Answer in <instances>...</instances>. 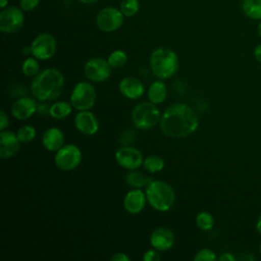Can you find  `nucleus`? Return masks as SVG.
I'll return each mask as SVG.
<instances>
[{
	"label": "nucleus",
	"instance_id": "nucleus-5",
	"mask_svg": "<svg viewBox=\"0 0 261 261\" xmlns=\"http://www.w3.org/2000/svg\"><path fill=\"white\" fill-rule=\"evenodd\" d=\"M160 118V112L152 102H141L137 104L132 113V120L139 129L153 127Z\"/></svg>",
	"mask_w": 261,
	"mask_h": 261
},
{
	"label": "nucleus",
	"instance_id": "nucleus-14",
	"mask_svg": "<svg viewBox=\"0 0 261 261\" xmlns=\"http://www.w3.org/2000/svg\"><path fill=\"white\" fill-rule=\"evenodd\" d=\"M150 243L157 251H166L174 244L173 232L164 226L155 228L150 236Z\"/></svg>",
	"mask_w": 261,
	"mask_h": 261
},
{
	"label": "nucleus",
	"instance_id": "nucleus-35",
	"mask_svg": "<svg viewBox=\"0 0 261 261\" xmlns=\"http://www.w3.org/2000/svg\"><path fill=\"white\" fill-rule=\"evenodd\" d=\"M111 261H129V257L124 253H115L112 255Z\"/></svg>",
	"mask_w": 261,
	"mask_h": 261
},
{
	"label": "nucleus",
	"instance_id": "nucleus-23",
	"mask_svg": "<svg viewBox=\"0 0 261 261\" xmlns=\"http://www.w3.org/2000/svg\"><path fill=\"white\" fill-rule=\"evenodd\" d=\"M72 110V105L65 101H58L51 105L50 116L55 119H63L67 117Z\"/></svg>",
	"mask_w": 261,
	"mask_h": 261
},
{
	"label": "nucleus",
	"instance_id": "nucleus-17",
	"mask_svg": "<svg viewBox=\"0 0 261 261\" xmlns=\"http://www.w3.org/2000/svg\"><path fill=\"white\" fill-rule=\"evenodd\" d=\"M146 194L139 189L128 191L123 198L124 209L130 214H139L145 208Z\"/></svg>",
	"mask_w": 261,
	"mask_h": 261
},
{
	"label": "nucleus",
	"instance_id": "nucleus-12",
	"mask_svg": "<svg viewBox=\"0 0 261 261\" xmlns=\"http://www.w3.org/2000/svg\"><path fill=\"white\" fill-rule=\"evenodd\" d=\"M115 160L125 169H137L143 164L142 153L134 147H121L115 152Z\"/></svg>",
	"mask_w": 261,
	"mask_h": 261
},
{
	"label": "nucleus",
	"instance_id": "nucleus-31",
	"mask_svg": "<svg viewBox=\"0 0 261 261\" xmlns=\"http://www.w3.org/2000/svg\"><path fill=\"white\" fill-rule=\"evenodd\" d=\"M41 0H20L19 1V6L23 11H30L35 9Z\"/></svg>",
	"mask_w": 261,
	"mask_h": 261
},
{
	"label": "nucleus",
	"instance_id": "nucleus-21",
	"mask_svg": "<svg viewBox=\"0 0 261 261\" xmlns=\"http://www.w3.org/2000/svg\"><path fill=\"white\" fill-rule=\"evenodd\" d=\"M244 14L253 20H261V0H243Z\"/></svg>",
	"mask_w": 261,
	"mask_h": 261
},
{
	"label": "nucleus",
	"instance_id": "nucleus-24",
	"mask_svg": "<svg viewBox=\"0 0 261 261\" xmlns=\"http://www.w3.org/2000/svg\"><path fill=\"white\" fill-rule=\"evenodd\" d=\"M143 166L147 171L151 173H156L163 169L164 160L158 155H150L143 161Z\"/></svg>",
	"mask_w": 261,
	"mask_h": 261
},
{
	"label": "nucleus",
	"instance_id": "nucleus-42",
	"mask_svg": "<svg viewBox=\"0 0 261 261\" xmlns=\"http://www.w3.org/2000/svg\"><path fill=\"white\" fill-rule=\"evenodd\" d=\"M259 250H260V253H261V245H260V248H259Z\"/></svg>",
	"mask_w": 261,
	"mask_h": 261
},
{
	"label": "nucleus",
	"instance_id": "nucleus-32",
	"mask_svg": "<svg viewBox=\"0 0 261 261\" xmlns=\"http://www.w3.org/2000/svg\"><path fill=\"white\" fill-rule=\"evenodd\" d=\"M161 259L159 253L157 252V250H149L147 252H145L144 256H143V260L144 261H159Z\"/></svg>",
	"mask_w": 261,
	"mask_h": 261
},
{
	"label": "nucleus",
	"instance_id": "nucleus-11",
	"mask_svg": "<svg viewBox=\"0 0 261 261\" xmlns=\"http://www.w3.org/2000/svg\"><path fill=\"white\" fill-rule=\"evenodd\" d=\"M86 76L95 83H101L106 81L111 73V66L108 60L95 57L88 60L84 67Z\"/></svg>",
	"mask_w": 261,
	"mask_h": 261
},
{
	"label": "nucleus",
	"instance_id": "nucleus-2",
	"mask_svg": "<svg viewBox=\"0 0 261 261\" xmlns=\"http://www.w3.org/2000/svg\"><path fill=\"white\" fill-rule=\"evenodd\" d=\"M64 88V77L55 68H46L33 80L31 90L35 98L46 101L59 97Z\"/></svg>",
	"mask_w": 261,
	"mask_h": 261
},
{
	"label": "nucleus",
	"instance_id": "nucleus-37",
	"mask_svg": "<svg viewBox=\"0 0 261 261\" xmlns=\"http://www.w3.org/2000/svg\"><path fill=\"white\" fill-rule=\"evenodd\" d=\"M254 56L258 62L261 63V44L257 45L254 49Z\"/></svg>",
	"mask_w": 261,
	"mask_h": 261
},
{
	"label": "nucleus",
	"instance_id": "nucleus-26",
	"mask_svg": "<svg viewBox=\"0 0 261 261\" xmlns=\"http://www.w3.org/2000/svg\"><path fill=\"white\" fill-rule=\"evenodd\" d=\"M107 60L111 67L119 68V67H122L126 63L127 55L122 50H115V51L111 52V54L109 55Z\"/></svg>",
	"mask_w": 261,
	"mask_h": 261
},
{
	"label": "nucleus",
	"instance_id": "nucleus-36",
	"mask_svg": "<svg viewBox=\"0 0 261 261\" xmlns=\"http://www.w3.org/2000/svg\"><path fill=\"white\" fill-rule=\"evenodd\" d=\"M220 261H234L236 258L232 254L230 253H223L219 258H218Z\"/></svg>",
	"mask_w": 261,
	"mask_h": 261
},
{
	"label": "nucleus",
	"instance_id": "nucleus-1",
	"mask_svg": "<svg viewBox=\"0 0 261 261\" xmlns=\"http://www.w3.org/2000/svg\"><path fill=\"white\" fill-rule=\"evenodd\" d=\"M199 125L196 112L188 105L175 103L169 106L160 118L162 133L170 138H184L193 134Z\"/></svg>",
	"mask_w": 261,
	"mask_h": 261
},
{
	"label": "nucleus",
	"instance_id": "nucleus-8",
	"mask_svg": "<svg viewBox=\"0 0 261 261\" xmlns=\"http://www.w3.org/2000/svg\"><path fill=\"white\" fill-rule=\"evenodd\" d=\"M23 10L16 6H7L0 12V31L12 34L19 31L24 22Z\"/></svg>",
	"mask_w": 261,
	"mask_h": 261
},
{
	"label": "nucleus",
	"instance_id": "nucleus-22",
	"mask_svg": "<svg viewBox=\"0 0 261 261\" xmlns=\"http://www.w3.org/2000/svg\"><path fill=\"white\" fill-rule=\"evenodd\" d=\"M125 181L129 187L139 189L147 187L152 181V179L150 177L145 176L142 172L138 171L137 169H130L125 175Z\"/></svg>",
	"mask_w": 261,
	"mask_h": 261
},
{
	"label": "nucleus",
	"instance_id": "nucleus-29",
	"mask_svg": "<svg viewBox=\"0 0 261 261\" xmlns=\"http://www.w3.org/2000/svg\"><path fill=\"white\" fill-rule=\"evenodd\" d=\"M17 138L20 141V143H29L33 141L36 137V129L32 125H22L21 127L18 128L17 133Z\"/></svg>",
	"mask_w": 261,
	"mask_h": 261
},
{
	"label": "nucleus",
	"instance_id": "nucleus-39",
	"mask_svg": "<svg viewBox=\"0 0 261 261\" xmlns=\"http://www.w3.org/2000/svg\"><path fill=\"white\" fill-rule=\"evenodd\" d=\"M8 4V0H0V7L5 8Z\"/></svg>",
	"mask_w": 261,
	"mask_h": 261
},
{
	"label": "nucleus",
	"instance_id": "nucleus-27",
	"mask_svg": "<svg viewBox=\"0 0 261 261\" xmlns=\"http://www.w3.org/2000/svg\"><path fill=\"white\" fill-rule=\"evenodd\" d=\"M140 9L139 0H122L120 3V11L124 16H134Z\"/></svg>",
	"mask_w": 261,
	"mask_h": 261
},
{
	"label": "nucleus",
	"instance_id": "nucleus-16",
	"mask_svg": "<svg viewBox=\"0 0 261 261\" xmlns=\"http://www.w3.org/2000/svg\"><path fill=\"white\" fill-rule=\"evenodd\" d=\"M37 103L33 98L22 97L17 99L11 106V114L13 117L19 120L30 118L35 112H37Z\"/></svg>",
	"mask_w": 261,
	"mask_h": 261
},
{
	"label": "nucleus",
	"instance_id": "nucleus-18",
	"mask_svg": "<svg viewBox=\"0 0 261 261\" xmlns=\"http://www.w3.org/2000/svg\"><path fill=\"white\" fill-rule=\"evenodd\" d=\"M118 90L122 96L127 99H138L144 94V86L142 82L134 76L122 79L118 85Z\"/></svg>",
	"mask_w": 261,
	"mask_h": 261
},
{
	"label": "nucleus",
	"instance_id": "nucleus-19",
	"mask_svg": "<svg viewBox=\"0 0 261 261\" xmlns=\"http://www.w3.org/2000/svg\"><path fill=\"white\" fill-rule=\"evenodd\" d=\"M42 143L46 150L51 152L58 151L64 144V135L59 128L50 127L44 133Z\"/></svg>",
	"mask_w": 261,
	"mask_h": 261
},
{
	"label": "nucleus",
	"instance_id": "nucleus-33",
	"mask_svg": "<svg viewBox=\"0 0 261 261\" xmlns=\"http://www.w3.org/2000/svg\"><path fill=\"white\" fill-rule=\"evenodd\" d=\"M50 109H51V106H49L48 104H40L37 106L38 114L43 117L50 116Z\"/></svg>",
	"mask_w": 261,
	"mask_h": 261
},
{
	"label": "nucleus",
	"instance_id": "nucleus-4",
	"mask_svg": "<svg viewBox=\"0 0 261 261\" xmlns=\"http://www.w3.org/2000/svg\"><path fill=\"white\" fill-rule=\"evenodd\" d=\"M145 194L150 206L158 211L169 210L175 201V193L172 187L161 180H152L146 187Z\"/></svg>",
	"mask_w": 261,
	"mask_h": 261
},
{
	"label": "nucleus",
	"instance_id": "nucleus-10",
	"mask_svg": "<svg viewBox=\"0 0 261 261\" xmlns=\"http://www.w3.org/2000/svg\"><path fill=\"white\" fill-rule=\"evenodd\" d=\"M31 49L35 58L39 60L50 59L56 52V40L52 35L42 33L34 39Z\"/></svg>",
	"mask_w": 261,
	"mask_h": 261
},
{
	"label": "nucleus",
	"instance_id": "nucleus-6",
	"mask_svg": "<svg viewBox=\"0 0 261 261\" xmlns=\"http://www.w3.org/2000/svg\"><path fill=\"white\" fill-rule=\"evenodd\" d=\"M96 90L89 82H80L70 95V104L79 111L89 110L96 102Z\"/></svg>",
	"mask_w": 261,
	"mask_h": 261
},
{
	"label": "nucleus",
	"instance_id": "nucleus-3",
	"mask_svg": "<svg viewBox=\"0 0 261 261\" xmlns=\"http://www.w3.org/2000/svg\"><path fill=\"white\" fill-rule=\"evenodd\" d=\"M179 62L174 51L166 47L154 50L150 56V67L154 75L160 80H166L174 75L178 69Z\"/></svg>",
	"mask_w": 261,
	"mask_h": 261
},
{
	"label": "nucleus",
	"instance_id": "nucleus-7",
	"mask_svg": "<svg viewBox=\"0 0 261 261\" xmlns=\"http://www.w3.org/2000/svg\"><path fill=\"white\" fill-rule=\"evenodd\" d=\"M82 160L81 150L72 144L63 145L58 151H56L54 161L56 166L63 170L69 171L77 167Z\"/></svg>",
	"mask_w": 261,
	"mask_h": 261
},
{
	"label": "nucleus",
	"instance_id": "nucleus-25",
	"mask_svg": "<svg viewBox=\"0 0 261 261\" xmlns=\"http://www.w3.org/2000/svg\"><path fill=\"white\" fill-rule=\"evenodd\" d=\"M196 224L202 230H210L214 225L213 216L207 211H201L196 216Z\"/></svg>",
	"mask_w": 261,
	"mask_h": 261
},
{
	"label": "nucleus",
	"instance_id": "nucleus-9",
	"mask_svg": "<svg viewBox=\"0 0 261 261\" xmlns=\"http://www.w3.org/2000/svg\"><path fill=\"white\" fill-rule=\"evenodd\" d=\"M122 22L123 14L120 9L111 6L101 9L96 16L97 27L105 33H111L118 30Z\"/></svg>",
	"mask_w": 261,
	"mask_h": 261
},
{
	"label": "nucleus",
	"instance_id": "nucleus-13",
	"mask_svg": "<svg viewBox=\"0 0 261 261\" xmlns=\"http://www.w3.org/2000/svg\"><path fill=\"white\" fill-rule=\"evenodd\" d=\"M74 125L76 129L87 136L95 135L99 130V122L96 116L88 111H80L74 117Z\"/></svg>",
	"mask_w": 261,
	"mask_h": 261
},
{
	"label": "nucleus",
	"instance_id": "nucleus-20",
	"mask_svg": "<svg viewBox=\"0 0 261 261\" xmlns=\"http://www.w3.org/2000/svg\"><path fill=\"white\" fill-rule=\"evenodd\" d=\"M167 95L166 86L161 81L153 82L148 89V98L149 101L154 104L162 103Z\"/></svg>",
	"mask_w": 261,
	"mask_h": 261
},
{
	"label": "nucleus",
	"instance_id": "nucleus-41",
	"mask_svg": "<svg viewBox=\"0 0 261 261\" xmlns=\"http://www.w3.org/2000/svg\"><path fill=\"white\" fill-rule=\"evenodd\" d=\"M257 32H258V35L261 37V20L259 21L258 23V27H257Z\"/></svg>",
	"mask_w": 261,
	"mask_h": 261
},
{
	"label": "nucleus",
	"instance_id": "nucleus-40",
	"mask_svg": "<svg viewBox=\"0 0 261 261\" xmlns=\"http://www.w3.org/2000/svg\"><path fill=\"white\" fill-rule=\"evenodd\" d=\"M79 1H81L82 3H85V4H92V3L96 2L97 0H79Z\"/></svg>",
	"mask_w": 261,
	"mask_h": 261
},
{
	"label": "nucleus",
	"instance_id": "nucleus-15",
	"mask_svg": "<svg viewBox=\"0 0 261 261\" xmlns=\"http://www.w3.org/2000/svg\"><path fill=\"white\" fill-rule=\"evenodd\" d=\"M20 141L17 135L11 130H1L0 133V157L3 159L14 156L19 150Z\"/></svg>",
	"mask_w": 261,
	"mask_h": 261
},
{
	"label": "nucleus",
	"instance_id": "nucleus-30",
	"mask_svg": "<svg viewBox=\"0 0 261 261\" xmlns=\"http://www.w3.org/2000/svg\"><path fill=\"white\" fill-rule=\"evenodd\" d=\"M217 259L216 254L211 249H202L197 252V254L194 256L195 261H215Z\"/></svg>",
	"mask_w": 261,
	"mask_h": 261
},
{
	"label": "nucleus",
	"instance_id": "nucleus-34",
	"mask_svg": "<svg viewBox=\"0 0 261 261\" xmlns=\"http://www.w3.org/2000/svg\"><path fill=\"white\" fill-rule=\"evenodd\" d=\"M9 125V119L4 110L0 111V129L4 130Z\"/></svg>",
	"mask_w": 261,
	"mask_h": 261
},
{
	"label": "nucleus",
	"instance_id": "nucleus-38",
	"mask_svg": "<svg viewBox=\"0 0 261 261\" xmlns=\"http://www.w3.org/2000/svg\"><path fill=\"white\" fill-rule=\"evenodd\" d=\"M256 229L259 232V234L261 236V213L258 216V219H257V222H256Z\"/></svg>",
	"mask_w": 261,
	"mask_h": 261
},
{
	"label": "nucleus",
	"instance_id": "nucleus-28",
	"mask_svg": "<svg viewBox=\"0 0 261 261\" xmlns=\"http://www.w3.org/2000/svg\"><path fill=\"white\" fill-rule=\"evenodd\" d=\"M37 58L29 57L27 58L21 65V70L27 76H36L39 73V63L36 60Z\"/></svg>",
	"mask_w": 261,
	"mask_h": 261
}]
</instances>
